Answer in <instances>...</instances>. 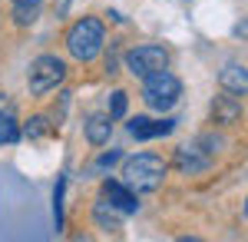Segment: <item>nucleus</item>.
<instances>
[{"label":"nucleus","instance_id":"obj_19","mask_svg":"<svg viewBox=\"0 0 248 242\" xmlns=\"http://www.w3.org/2000/svg\"><path fill=\"white\" fill-rule=\"evenodd\" d=\"M27 3H40V0H14V7H27Z\"/></svg>","mask_w":248,"mask_h":242},{"label":"nucleus","instance_id":"obj_3","mask_svg":"<svg viewBox=\"0 0 248 242\" xmlns=\"http://www.w3.org/2000/svg\"><path fill=\"white\" fill-rule=\"evenodd\" d=\"M146 83H142V100H146V106L149 110H172L175 103H179V96H182V83H179V76L169 73L166 67L162 70H155V73L142 76Z\"/></svg>","mask_w":248,"mask_h":242},{"label":"nucleus","instance_id":"obj_4","mask_svg":"<svg viewBox=\"0 0 248 242\" xmlns=\"http://www.w3.org/2000/svg\"><path fill=\"white\" fill-rule=\"evenodd\" d=\"M66 76V63L60 56H37L33 67H30V93H50L57 90Z\"/></svg>","mask_w":248,"mask_h":242},{"label":"nucleus","instance_id":"obj_1","mask_svg":"<svg viewBox=\"0 0 248 242\" xmlns=\"http://www.w3.org/2000/svg\"><path fill=\"white\" fill-rule=\"evenodd\" d=\"M162 179H166V163L155 153L129 156L126 166H123V183L133 192H155V189L162 186Z\"/></svg>","mask_w":248,"mask_h":242},{"label":"nucleus","instance_id":"obj_7","mask_svg":"<svg viewBox=\"0 0 248 242\" xmlns=\"http://www.w3.org/2000/svg\"><path fill=\"white\" fill-rule=\"evenodd\" d=\"M218 83H222V90L232 96H248V67L242 63H225L222 67V73H218Z\"/></svg>","mask_w":248,"mask_h":242},{"label":"nucleus","instance_id":"obj_2","mask_svg":"<svg viewBox=\"0 0 248 242\" xmlns=\"http://www.w3.org/2000/svg\"><path fill=\"white\" fill-rule=\"evenodd\" d=\"M66 50H70V56L79 60V63L96 60L99 50H103V23L96 17L77 20V23L70 27V34H66Z\"/></svg>","mask_w":248,"mask_h":242},{"label":"nucleus","instance_id":"obj_9","mask_svg":"<svg viewBox=\"0 0 248 242\" xmlns=\"http://www.w3.org/2000/svg\"><path fill=\"white\" fill-rule=\"evenodd\" d=\"M175 130V120H146V116H136L133 123H129V136L136 139H155V136H169Z\"/></svg>","mask_w":248,"mask_h":242},{"label":"nucleus","instance_id":"obj_5","mask_svg":"<svg viewBox=\"0 0 248 242\" xmlns=\"http://www.w3.org/2000/svg\"><path fill=\"white\" fill-rule=\"evenodd\" d=\"M162 67H169V53L159 43H142V47H133L126 53V70L133 76H149Z\"/></svg>","mask_w":248,"mask_h":242},{"label":"nucleus","instance_id":"obj_11","mask_svg":"<svg viewBox=\"0 0 248 242\" xmlns=\"http://www.w3.org/2000/svg\"><path fill=\"white\" fill-rule=\"evenodd\" d=\"M109 133H113L109 116H90V120H86V139H90L93 146H103V143L109 139Z\"/></svg>","mask_w":248,"mask_h":242},{"label":"nucleus","instance_id":"obj_15","mask_svg":"<svg viewBox=\"0 0 248 242\" xmlns=\"http://www.w3.org/2000/svg\"><path fill=\"white\" fill-rule=\"evenodd\" d=\"M119 116H126V93L123 90H116L113 103H109V120H119Z\"/></svg>","mask_w":248,"mask_h":242},{"label":"nucleus","instance_id":"obj_13","mask_svg":"<svg viewBox=\"0 0 248 242\" xmlns=\"http://www.w3.org/2000/svg\"><path fill=\"white\" fill-rule=\"evenodd\" d=\"M46 133H53V126H50V120H46V116H33V120L27 123V136H30V139L46 136Z\"/></svg>","mask_w":248,"mask_h":242},{"label":"nucleus","instance_id":"obj_6","mask_svg":"<svg viewBox=\"0 0 248 242\" xmlns=\"http://www.w3.org/2000/svg\"><path fill=\"white\" fill-rule=\"evenodd\" d=\"M212 149H199V143H192V146H179L175 149V166L182 169V173H202V169H209Z\"/></svg>","mask_w":248,"mask_h":242},{"label":"nucleus","instance_id":"obj_10","mask_svg":"<svg viewBox=\"0 0 248 242\" xmlns=\"http://www.w3.org/2000/svg\"><path fill=\"white\" fill-rule=\"evenodd\" d=\"M238 116H242V106H238L235 96H215V103H212V120H215V123L229 126Z\"/></svg>","mask_w":248,"mask_h":242},{"label":"nucleus","instance_id":"obj_18","mask_svg":"<svg viewBox=\"0 0 248 242\" xmlns=\"http://www.w3.org/2000/svg\"><path fill=\"white\" fill-rule=\"evenodd\" d=\"M235 34H238V37H248V23H238V27H235Z\"/></svg>","mask_w":248,"mask_h":242},{"label":"nucleus","instance_id":"obj_16","mask_svg":"<svg viewBox=\"0 0 248 242\" xmlns=\"http://www.w3.org/2000/svg\"><path fill=\"white\" fill-rule=\"evenodd\" d=\"M63 186H66V179L60 176V179H57V196H53V216H57V229L63 225V203H60V199H63Z\"/></svg>","mask_w":248,"mask_h":242},{"label":"nucleus","instance_id":"obj_20","mask_svg":"<svg viewBox=\"0 0 248 242\" xmlns=\"http://www.w3.org/2000/svg\"><path fill=\"white\" fill-rule=\"evenodd\" d=\"M245 212H248V203H245Z\"/></svg>","mask_w":248,"mask_h":242},{"label":"nucleus","instance_id":"obj_12","mask_svg":"<svg viewBox=\"0 0 248 242\" xmlns=\"http://www.w3.org/2000/svg\"><path fill=\"white\" fill-rule=\"evenodd\" d=\"M20 139V126H17V120H14V113H10V106L7 110H0V146L7 143H17Z\"/></svg>","mask_w":248,"mask_h":242},{"label":"nucleus","instance_id":"obj_8","mask_svg":"<svg viewBox=\"0 0 248 242\" xmlns=\"http://www.w3.org/2000/svg\"><path fill=\"white\" fill-rule=\"evenodd\" d=\"M103 199H109V206H113L116 212H136L139 209V203H136V192L126 183H103Z\"/></svg>","mask_w":248,"mask_h":242},{"label":"nucleus","instance_id":"obj_17","mask_svg":"<svg viewBox=\"0 0 248 242\" xmlns=\"http://www.w3.org/2000/svg\"><path fill=\"white\" fill-rule=\"evenodd\" d=\"M116 159H119V153H103V156H99V166L106 169V166H113Z\"/></svg>","mask_w":248,"mask_h":242},{"label":"nucleus","instance_id":"obj_14","mask_svg":"<svg viewBox=\"0 0 248 242\" xmlns=\"http://www.w3.org/2000/svg\"><path fill=\"white\" fill-rule=\"evenodd\" d=\"M37 14H40V3H27V7H17V10H14V17H17L20 27L33 23V20H37Z\"/></svg>","mask_w":248,"mask_h":242}]
</instances>
